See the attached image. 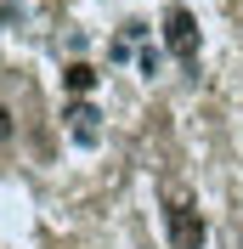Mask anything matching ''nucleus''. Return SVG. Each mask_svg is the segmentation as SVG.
I'll return each instance as SVG.
<instances>
[{"mask_svg":"<svg viewBox=\"0 0 243 249\" xmlns=\"http://www.w3.org/2000/svg\"><path fill=\"white\" fill-rule=\"evenodd\" d=\"M164 232L170 249H204L209 227H204V210L192 204V193H164Z\"/></svg>","mask_w":243,"mask_h":249,"instance_id":"f257e3e1","label":"nucleus"},{"mask_svg":"<svg viewBox=\"0 0 243 249\" xmlns=\"http://www.w3.org/2000/svg\"><path fill=\"white\" fill-rule=\"evenodd\" d=\"M164 46L175 51L187 68H198V23H192L187 6H170V12H164Z\"/></svg>","mask_w":243,"mask_h":249,"instance_id":"f03ea898","label":"nucleus"},{"mask_svg":"<svg viewBox=\"0 0 243 249\" xmlns=\"http://www.w3.org/2000/svg\"><path fill=\"white\" fill-rule=\"evenodd\" d=\"M62 119H68V130H74V142H85V147H91V142L102 136V124H96V108H91V102H74V108L62 113Z\"/></svg>","mask_w":243,"mask_h":249,"instance_id":"7ed1b4c3","label":"nucleus"},{"mask_svg":"<svg viewBox=\"0 0 243 249\" xmlns=\"http://www.w3.org/2000/svg\"><path fill=\"white\" fill-rule=\"evenodd\" d=\"M62 85H68L74 96H91L96 91V68L91 62H68V68H62Z\"/></svg>","mask_w":243,"mask_h":249,"instance_id":"20e7f679","label":"nucleus"},{"mask_svg":"<svg viewBox=\"0 0 243 249\" xmlns=\"http://www.w3.org/2000/svg\"><path fill=\"white\" fill-rule=\"evenodd\" d=\"M0 142H12V108L0 102Z\"/></svg>","mask_w":243,"mask_h":249,"instance_id":"39448f33","label":"nucleus"},{"mask_svg":"<svg viewBox=\"0 0 243 249\" xmlns=\"http://www.w3.org/2000/svg\"><path fill=\"white\" fill-rule=\"evenodd\" d=\"M232 249H243V232H232Z\"/></svg>","mask_w":243,"mask_h":249,"instance_id":"423d86ee","label":"nucleus"}]
</instances>
